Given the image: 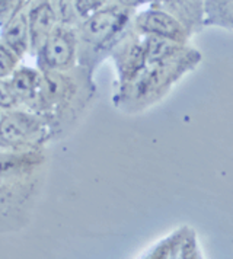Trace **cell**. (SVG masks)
<instances>
[{"label": "cell", "mask_w": 233, "mask_h": 259, "mask_svg": "<svg viewBox=\"0 0 233 259\" xmlns=\"http://www.w3.org/2000/svg\"><path fill=\"white\" fill-rule=\"evenodd\" d=\"M44 149L0 150V235L15 233L29 223L46 178Z\"/></svg>", "instance_id": "1"}, {"label": "cell", "mask_w": 233, "mask_h": 259, "mask_svg": "<svg viewBox=\"0 0 233 259\" xmlns=\"http://www.w3.org/2000/svg\"><path fill=\"white\" fill-rule=\"evenodd\" d=\"M95 92L92 73L76 66L66 71H41L36 111L46 118L53 139L73 125Z\"/></svg>", "instance_id": "2"}, {"label": "cell", "mask_w": 233, "mask_h": 259, "mask_svg": "<svg viewBox=\"0 0 233 259\" xmlns=\"http://www.w3.org/2000/svg\"><path fill=\"white\" fill-rule=\"evenodd\" d=\"M127 13L116 8L99 9L85 19L77 34L79 66L93 73L109 50L115 47L116 36L127 24Z\"/></svg>", "instance_id": "3"}, {"label": "cell", "mask_w": 233, "mask_h": 259, "mask_svg": "<svg viewBox=\"0 0 233 259\" xmlns=\"http://www.w3.org/2000/svg\"><path fill=\"white\" fill-rule=\"evenodd\" d=\"M51 139V127L38 112L25 108L3 111L0 117V150H41Z\"/></svg>", "instance_id": "4"}, {"label": "cell", "mask_w": 233, "mask_h": 259, "mask_svg": "<svg viewBox=\"0 0 233 259\" xmlns=\"http://www.w3.org/2000/svg\"><path fill=\"white\" fill-rule=\"evenodd\" d=\"M77 48V34L66 25L56 26L35 54L36 67L41 71H66L74 69L79 64Z\"/></svg>", "instance_id": "5"}, {"label": "cell", "mask_w": 233, "mask_h": 259, "mask_svg": "<svg viewBox=\"0 0 233 259\" xmlns=\"http://www.w3.org/2000/svg\"><path fill=\"white\" fill-rule=\"evenodd\" d=\"M26 16L31 38L29 53L35 56L36 51L46 42L48 35L57 26L58 18L50 0H32Z\"/></svg>", "instance_id": "6"}, {"label": "cell", "mask_w": 233, "mask_h": 259, "mask_svg": "<svg viewBox=\"0 0 233 259\" xmlns=\"http://www.w3.org/2000/svg\"><path fill=\"white\" fill-rule=\"evenodd\" d=\"M9 79L21 108L35 112L40 98L41 70L38 67L32 69L28 66H19Z\"/></svg>", "instance_id": "7"}, {"label": "cell", "mask_w": 233, "mask_h": 259, "mask_svg": "<svg viewBox=\"0 0 233 259\" xmlns=\"http://www.w3.org/2000/svg\"><path fill=\"white\" fill-rule=\"evenodd\" d=\"M137 26L140 31L149 35L165 36L169 39H175L178 42L185 41L186 35L184 28L169 13L161 12V11H149L141 13L137 18Z\"/></svg>", "instance_id": "8"}, {"label": "cell", "mask_w": 233, "mask_h": 259, "mask_svg": "<svg viewBox=\"0 0 233 259\" xmlns=\"http://www.w3.org/2000/svg\"><path fill=\"white\" fill-rule=\"evenodd\" d=\"M0 41L5 42L8 47L13 50L21 59L31 48V38H29V25L28 16L22 9H15L9 19L2 25Z\"/></svg>", "instance_id": "9"}, {"label": "cell", "mask_w": 233, "mask_h": 259, "mask_svg": "<svg viewBox=\"0 0 233 259\" xmlns=\"http://www.w3.org/2000/svg\"><path fill=\"white\" fill-rule=\"evenodd\" d=\"M175 232L163 243L153 249L149 258H200L194 233L186 229Z\"/></svg>", "instance_id": "10"}, {"label": "cell", "mask_w": 233, "mask_h": 259, "mask_svg": "<svg viewBox=\"0 0 233 259\" xmlns=\"http://www.w3.org/2000/svg\"><path fill=\"white\" fill-rule=\"evenodd\" d=\"M114 57H115L118 74L123 84L131 82L147 64L144 46L139 42H133V44H127L118 48L114 53Z\"/></svg>", "instance_id": "11"}, {"label": "cell", "mask_w": 233, "mask_h": 259, "mask_svg": "<svg viewBox=\"0 0 233 259\" xmlns=\"http://www.w3.org/2000/svg\"><path fill=\"white\" fill-rule=\"evenodd\" d=\"M181 44L175 39H169L165 36L150 35L144 41V54L147 64H153L162 60L171 59L181 53Z\"/></svg>", "instance_id": "12"}, {"label": "cell", "mask_w": 233, "mask_h": 259, "mask_svg": "<svg viewBox=\"0 0 233 259\" xmlns=\"http://www.w3.org/2000/svg\"><path fill=\"white\" fill-rule=\"evenodd\" d=\"M21 57L0 41V79H9L21 66Z\"/></svg>", "instance_id": "13"}, {"label": "cell", "mask_w": 233, "mask_h": 259, "mask_svg": "<svg viewBox=\"0 0 233 259\" xmlns=\"http://www.w3.org/2000/svg\"><path fill=\"white\" fill-rule=\"evenodd\" d=\"M16 108H21V104L13 91L11 79H0V109L11 111Z\"/></svg>", "instance_id": "14"}, {"label": "cell", "mask_w": 233, "mask_h": 259, "mask_svg": "<svg viewBox=\"0 0 233 259\" xmlns=\"http://www.w3.org/2000/svg\"><path fill=\"white\" fill-rule=\"evenodd\" d=\"M54 11L57 13L58 21L61 25H70L74 21L76 8H74V0H50Z\"/></svg>", "instance_id": "15"}, {"label": "cell", "mask_w": 233, "mask_h": 259, "mask_svg": "<svg viewBox=\"0 0 233 259\" xmlns=\"http://www.w3.org/2000/svg\"><path fill=\"white\" fill-rule=\"evenodd\" d=\"M105 3V0H74V8H76V13L81 18H88L95 12H98L102 5Z\"/></svg>", "instance_id": "16"}, {"label": "cell", "mask_w": 233, "mask_h": 259, "mask_svg": "<svg viewBox=\"0 0 233 259\" xmlns=\"http://www.w3.org/2000/svg\"><path fill=\"white\" fill-rule=\"evenodd\" d=\"M217 11L224 22L233 26V0H219Z\"/></svg>", "instance_id": "17"}, {"label": "cell", "mask_w": 233, "mask_h": 259, "mask_svg": "<svg viewBox=\"0 0 233 259\" xmlns=\"http://www.w3.org/2000/svg\"><path fill=\"white\" fill-rule=\"evenodd\" d=\"M16 8V0H0V25H3Z\"/></svg>", "instance_id": "18"}, {"label": "cell", "mask_w": 233, "mask_h": 259, "mask_svg": "<svg viewBox=\"0 0 233 259\" xmlns=\"http://www.w3.org/2000/svg\"><path fill=\"white\" fill-rule=\"evenodd\" d=\"M116 2L121 3L123 6H137V5L146 2V0H116Z\"/></svg>", "instance_id": "19"}, {"label": "cell", "mask_w": 233, "mask_h": 259, "mask_svg": "<svg viewBox=\"0 0 233 259\" xmlns=\"http://www.w3.org/2000/svg\"><path fill=\"white\" fill-rule=\"evenodd\" d=\"M29 3H32V0H16V8L15 9H22L26 6V5H29Z\"/></svg>", "instance_id": "20"}, {"label": "cell", "mask_w": 233, "mask_h": 259, "mask_svg": "<svg viewBox=\"0 0 233 259\" xmlns=\"http://www.w3.org/2000/svg\"><path fill=\"white\" fill-rule=\"evenodd\" d=\"M2 114H3V111H2V109H0V117H2Z\"/></svg>", "instance_id": "21"}]
</instances>
